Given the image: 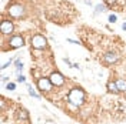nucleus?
<instances>
[{"mask_svg": "<svg viewBox=\"0 0 126 124\" xmlns=\"http://www.w3.org/2000/svg\"><path fill=\"white\" fill-rule=\"evenodd\" d=\"M116 60H118V54L116 53H106L103 56V62L108 63V64H113Z\"/></svg>", "mask_w": 126, "mask_h": 124, "instance_id": "nucleus-8", "label": "nucleus"}, {"mask_svg": "<svg viewBox=\"0 0 126 124\" xmlns=\"http://www.w3.org/2000/svg\"><path fill=\"white\" fill-rule=\"evenodd\" d=\"M27 90H29V94H30V96H33V97H34V99H39L40 96L37 93H36V91H34V90H33V88H32L30 86H29V87H27Z\"/></svg>", "mask_w": 126, "mask_h": 124, "instance_id": "nucleus-12", "label": "nucleus"}, {"mask_svg": "<svg viewBox=\"0 0 126 124\" xmlns=\"http://www.w3.org/2000/svg\"><path fill=\"white\" fill-rule=\"evenodd\" d=\"M37 87H39V90H43V91H50L52 90V81H50V78H46V77H42L37 80Z\"/></svg>", "mask_w": 126, "mask_h": 124, "instance_id": "nucleus-3", "label": "nucleus"}, {"mask_svg": "<svg viewBox=\"0 0 126 124\" xmlns=\"http://www.w3.org/2000/svg\"><path fill=\"white\" fill-rule=\"evenodd\" d=\"M10 64H12V60H9L7 63H4V64H3V66H1V69L4 70V69H7L9 66H10Z\"/></svg>", "mask_w": 126, "mask_h": 124, "instance_id": "nucleus-17", "label": "nucleus"}, {"mask_svg": "<svg viewBox=\"0 0 126 124\" xmlns=\"http://www.w3.org/2000/svg\"><path fill=\"white\" fill-rule=\"evenodd\" d=\"M103 10H105V6H102V4H97L96 6V13H100Z\"/></svg>", "mask_w": 126, "mask_h": 124, "instance_id": "nucleus-13", "label": "nucleus"}, {"mask_svg": "<svg viewBox=\"0 0 126 124\" xmlns=\"http://www.w3.org/2000/svg\"><path fill=\"white\" fill-rule=\"evenodd\" d=\"M9 14L13 16V17H22L24 14V9L20 4H15V6H10L9 9Z\"/></svg>", "mask_w": 126, "mask_h": 124, "instance_id": "nucleus-5", "label": "nucleus"}, {"mask_svg": "<svg viewBox=\"0 0 126 124\" xmlns=\"http://www.w3.org/2000/svg\"><path fill=\"white\" fill-rule=\"evenodd\" d=\"M109 22H110V23H115V22H116V16H115V14H110L109 16Z\"/></svg>", "mask_w": 126, "mask_h": 124, "instance_id": "nucleus-15", "label": "nucleus"}, {"mask_svg": "<svg viewBox=\"0 0 126 124\" xmlns=\"http://www.w3.org/2000/svg\"><path fill=\"white\" fill-rule=\"evenodd\" d=\"M46 124H55V123H53V121H50V120H47V121H46Z\"/></svg>", "mask_w": 126, "mask_h": 124, "instance_id": "nucleus-20", "label": "nucleus"}, {"mask_svg": "<svg viewBox=\"0 0 126 124\" xmlns=\"http://www.w3.org/2000/svg\"><path fill=\"white\" fill-rule=\"evenodd\" d=\"M15 88H16V84H15V83H9V84H7V90H10V91H13Z\"/></svg>", "mask_w": 126, "mask_h": 124, "instance_id": "nucleus-14", "label": "nucleus"}, {"mask_svg": "<svg viewBox=\"0 0 126 124\" xmlns=\"http://www.w3.org/2000/svg\"><path fill=\"white\" fill-rule=\"evenodd\" d=\"M17 81H19V83H24V81H26L24 76H20V74H19V77H17Z\"/></svg>", "mask_w": 126, "mask_h": 124, "instance_id": "nucleus-16", "label": "nucleus"}, {"mask_svg": "<svg viewBox=\"0 0 126 124\" xmlns=\"http://www.w3.org/2000/svg\"><path fill=\"white\" fill-rule=\"evenodd\" d=\"M122 29H123V30H126V23H123V24H122Z\"/></svg>", "mask_w": 126, "mask_h": 124, "instance_id": "nucleus-19", "label": "nucleus"}, {"mask_svg": "<svg viewBox=\"0 0 126 124\" xmlns=\"http://www.w3.org/2000/svg\"><path fill=\"white\" fill-rule=\"evenodd\" d=\"M17 117H19V118H23V120H27L29 114H27L26 110H19V111H17Z\"/></svg>", "mask_w": 126, "mask_h": 124, "instance_id": "nucleus-11", "label": "nucleus"}, {"mask_svg": "<svg viewBox=\"0 0 126 124\" xmlns=\"http://www.w3.org/2000/svg\"><path fill=\"white\" fill-rule=\"evenodd\" d=\"M24 44V40L22 36H13L12 39L9 40V46L12 47V49H19V47H22Z\"/></svg>", "mask_w": 126, "mask_h": 124, "instance_id": "nucleus-7", "label": "nucleus"}, {"mask_svg": "<svg viewBox=\"0 0 126 124\" xmlns=\"http://www.w3.org/2000/svg\"><path fill=\"white\" fill-rule=\"evenodd\" d=\"M46 44H47V40L43 36H40V34H36V36L32 37V46H33V49L42 50V49L46 47Z\"/></svg>", "mask_w": 126, "mask_h": 124, "instance_id": "nucleus-2", "label": "nucleus"}, {"mask_svg": "<svg viewBox=\"0 0 126 124\" xmlns=\"http://www.w3.org/2000/svg\"><path fill=\"white\" fill-rule=\"evenodd\" d=\"M108 90H109L110 93H119V88L118 86H116V81L113 83V81H109L108 83Z\"/></svg>", "mask_w": 126, "mask_h": 124, "instance_id": "nucleus-10", "label": "nucleus"}, {"mask_svg": "<svg viewBox=\"0 0 126 124\" xmlns=\"http://www.w3.org/2000/svg\"><path fill=\"white\" fill-rule=\"evenodd\" d=\"M67 101L73 107H80L85 101V91L82 88H78V87L72 88L67 94Z\"/></svg>", "mask_w": 126, "mask_h": 124, "instance_id": "nucleus-1", "label": "nucleus"}, {"mask_svg": "<svg viewBox=\"0 0 126 124\" xmlns=\"http://www.w3.org/2000/svg\"><path fill=\"white\" fill-rule=\"evenodd\" d=\"M1 81H3V83H7V81H9V77L3 76V77H1Z\"/></svg>", "mask_w": 126, "mask_h": 124, "instance_id": "nucleus-18", "label": "nucleus"}, {"mask_svg": "<svg viewBox=\"0 0 126 124\" xmlns=\"http://www.w3.org/2000/svg\"><path fill=\"white\" fill-rule=\"evenodd\" d=\"M0 30H1V34H4V36L13 33V23L10 20H3L1 26H0Z\"/></svg>", "mask_w": 126, "mask_h": 124, "instance_id": "nucleus-6", "label": "nucleus"}, {"mask_svg": "<svg viewBox=\"0 0 126 124\" xmlns=\"http://www.w3.org/2000/svg\"><path fill=\"white\" fill-rule=\"evenodd\" d=\"M50 81H52V84L56 86V87H62L64 84V77H63L60 73H52V76H50Z\"/></svg>", "mask_w": 126, "mask_h": 124, "instance_id": "nucleus-4", "label": "nucleus"}, {"mask_svg": "<svg viewBox=\"0 0 126 124\" xmlns=\"http://www.w3.org/2000/svg\"><path fill=\"white\" fill-rule=\"evenodd\" d=\"M116 86H118L119 91H126V81L123 78H118L116 80Z\"/></svg>", "mask_w": 126, "mask_h": 124, "instance_id": "nucleus-9", "label": "nucleus"}]
</instances>
